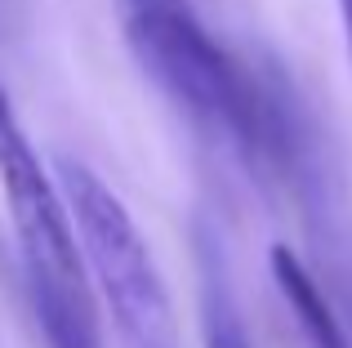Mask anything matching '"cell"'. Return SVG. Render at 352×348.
<instances>
[{
    "mask_svg": "<svg viewBox=\"0 0 352 348\" xmlns=\"http://www.w3.org/2000/svg\"><path fill=\"white\" fill-rule=\"evenodd\" d=\"M129 54L197 130L263 183H285L321 125L272 58L228 50L188 0H116Z\"/></svg>",
    "mask_w": 352,
    "mask_h": 348,
    "instance_id": "1",
    "label": "cell"
},
{
    "mask_svg": "<svg viewBox=\"0 0 352 348\" xmlns=\"http://www.w3.org/2000/svg\"><path fill=\"white\" fill-rule=\"evenodd\" d=\"M54 179H58V192L67 201L89 286L112 308V322L120 326L125 344L183 348L165 277L147 250L143 232H138L134 215L125 210V201L76 157H54Z\"/></svg>",
    "mask_w": 352,
    "mask_h": 348,
    "instance_id": "2",
    "label": "cell"
},
{
    "mask_svg": "<svg viewBox=\"0 0 352 348\" xmlns=\"http://www.w3.org/2000/svg\"><path fill=\"white\" fill-rule=\"evenodd\" d=\"M0 188H5L9 219H14V232H18L23 277L89 286V272H85V259H80L76 228H72L58 179L41 166V152L32 148L23 121H18L5 80H0Z\"/></svg>",
    "mask_w": 352,
    "mask_h": 348,
    "instance_id": "3",
    "label": "cell"
},
{
    "mask_svg": "<svg viewBox=\"0 0 352 348\" xmlns=\"http://www.w3.org/2000/svg\"><path fill=\"white\" fill-rule=\"evenodd\" d=\"M267 263H272V277H276V286H281V295H285V304H290V313H294V322H299L308 348H352V335H348L344 317H339L335 299L326 295L317 272H312L290 246H272V250H267Z\"/></svg>",
    "mask_w": 352,
    "mask_h": 348,
    "instance_id": "4",
    "label": "cell"
},
{
    "mask_svg": "<svg viewBox=\"0 0 352 348\" xmlns=\"http://www.w3.org/2000/svg\"><path fill=\"white\" fill-rule=\"evenodd\" d=\"M23 286L50 348H103L94 317V286L50 281V277H23Z\"/></svg>",
    "mask_w": 352,
    "mask_h": 348,
    "instance_id": "5",
    "label": "cell"
},
{
    "mask_svg": "<svg viewBox=\"0 0 352 348\" xmlns=\"http://www.w3.org/2000/svg\"><path fill=\"white\" fill-rule=\"evenodd\" d=\"M197 268H201V340H206V348H254L232 295L223 246L210 228H197Z\"/></svg>",
    "mask_w": 352,
    "mask_h": 348,
    "instance_id": "6",
    "label": "cell"
},
{
    "mask_svg": "<svg viewBox=\"0 0 352 348\" xmlns=\"http://www.w3.org/2000/svg\"><path fill=\"white\" fill-rule=\"evenodd\" d=\"M339 5V23H344V41H348V58H352V0H335Z\"/></svg>",
    "mask_w": 352,
    "mask_h": 348,
    "instance_id": "7",
    "label": "cell"
}]
</instances>
